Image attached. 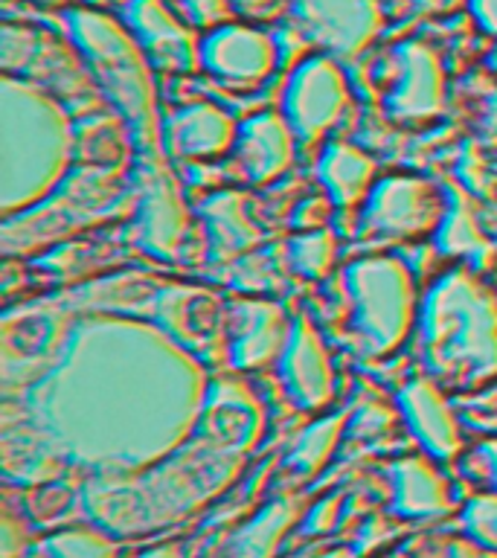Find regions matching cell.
<instances>
[{
    "label": "cell",
    "instance_id": "6da1fadb",
    "mask_svg": "<svg viewBox=\"0 0 497 558\" xmlns=\"http://www.w3.org/2000/svg\"><path fill=\"white\" fill-rule=\"evenodd\" d=\"M213 378L157 323L90 314L73 326L59 364L29 390L44 430L70 451L151 460L198 427Z\"/></svg>",
    "mask_w": 497,
    "mask_h": 558
},
{
    "label": "cell",
    "instance_id": "7a4b0ae2",
    "mask_svg": "<svg viewBox=\"0 0 497 558\" xmlns=\"http://www.w3.org/2000/svg\"><path fill=\"white\" fill-rule=\"evenodd\" d=\"M76 129L52 90L15 73L0 78V216L44 204L68 181Z\"/></svg>",
    "mask_w": 497,
    "mask_h": 558
},
{
    "label": "cell",
    "instance_id": "3957f363",
    "mask_svg": "<svg viewBox=\"0 0 497 558\" xmlns=\"http://www.w3.org/2000/svg\"><path fill=\"white\" fill-rule=\"evenodd\" d=\"M419 349L445 390L497 384V288L469 265L448 270L422 300Z\"/></svg>",
    "mask_w": 497,
    "mask_h": 558
},
{
    "label": "cell",
    "instance_id": "277c9868",
    "mask_svg": "<svg viewBox=\"0 0 497 558\" xmlns=\"http://www.w3.org/2000/svg\"><path fill=\"white\" fill-rule=\"evenodd\" d=\"M68 33L82 52L90 76L129 122L146 155L163 151V120L157 111L155 68L125 21L108 12L73 7L64 15Z\"/></svg>",
    "mask_w": 497,
    "mask_h": 558
},
{
    "label": "cell",
    "instance_id": "5b68a950",
    "mask_svg": "<svg viewBox=\"0 0 497 558\" xmlns=\"http://www.w3.org/2000/svg\"><path fill=\"white\" fill-rule=\"evenodd\" d=\"M340 288L349 305V335L357 352L373 361L399 352L419 326L416 274L399 256H361L340 270Z\"/></svg>",
    "mask_w": 497,
    "mask_h": 558
},
{
    "label": "cell",
    "instance_id": "8992f818",
    "mask_svg": "<svg viewBox=\"0 0 497 558\" xmlns=\"http://www.w3.org/2000/svg\"><path fill=\"white\" fill-rule=\"evenodd\" d=\"M451 218V195L425 174L399 172L375 183L361 209V233L369 239H427Z\"/></svg>",
    "mask_w": 497,
    "mask_h": 558
},
{
    "label": "cell",
    "instance_id": "52a82bcc",
    "mask_svg": "<svg viewBox=\"0 0 497 558\" xmlns=\"http://www.w3.org/2000/svg\"><path fill=\"white\" fill-rule=\"evenodd\" d=\"M355 96L343 64L331 52H317L296 64L282 94V117L303 146H317L347 120Z\"/></svg>",
    "mask_w": 497,
    "mask_h": 558
},
{
    "label": "cell",
    "instance_id": "ba28073f",
    "mask_svg": "<svg viewBox=\"0 0 497 558\" xmlns=\"http://www.w3.org/2000/svg\"><path fill=\"white\" fill-rule=\"evenodd\" d=\"M384 113L404 129L434 125L448 102L445 61L436 47L419 41H401L392 47L390 68L381 85Z\"/></svg>",
    "mask_w": 497,
    "mask_h": 558
},
{
    "label": "cell",
    "instance_id": "9c48e42d",
    "mask_svg": "<svg viewBox=\"0 0 497 558\" xmlns=\"http://www.w3.org/2000/svg\"><path fill=\"white\" fill-rule=\"evenodd\" d=\"M157 326L201 361H230V303L216 291L186 282L157 288Z\"/></svg>",
    "mask_w": 497,
    "mask_h": 558
},
{
    "label": "cell",
    "instance_id": "30bf717a",
    "mask_svg": "<svg viewBox=\"0 0 497 558\" xmlns=\"http://www.w3.org/2000/svg\"><path fill=\"white\" fill-rule=\"evenodd\" d=\"M73 326L76 323H70L68 314L56 308H21L3 314V335H0L3 387L12 390L24 384L33 390L59 364Z\"/></svg>",
    "mask_w": 497,
    "mask_h": 558
},
{
    "label": "cell",
    "instance_id": "8fae6325",
    "mask_svg": "<svg viewBox=\"0 0 497 558\" xmlns=\"http://www.w3.org/2000/svg\"><path fill=\"white\" fill-rule=\"evenodd\" d=\"M163 151L146 155L137 174V242L160 259L181 256L190 239V209L172 172L160 160Z\"/></svg>",
    "mask_w": 497,
    "mask_h": 558
},
{
    "label": "cell",
    "instance_id": "7c38bea8",
    "mask_svg": "<svg viewBox=\"0 0 497 558\" xmlns=\"http://www.w3.org/2000/svg\"><path fill=\"white\" fill-rule=\"evenodd\" d=\"M279 64L274 35L253 24H225L201 38V68L239 94L262 87Z\"/></svg>",
    "mask_w": 497,
    "mask_h": 558
},
{
    "label": "cell",
    "instance_id": "4fadbf2b",
    "mask_svg": "<svg viewBox=\"0 0 497 558\" xmlns=\"http://www.w3.org/2000/svg\"><path fill=\"white\" fill-rule=\"evenodd\" d=\"M296 24L338 59H357L384 29L381 0H288Z\"/></svg>",
    "mask_w": 497,
    "mask_h": 558
},
{
    "label": "cell",
    "instance_id": "5bb4252c",
    "mask_svg": "<svg viewBox=\"0 0 497 558\" xmlns=\"http://www.w3.org/2000/svg\"><path fill=\"white\" fill-rule=\"evenodd\" d=\"M122 21L155 70L174 76H190L201 70V38L190 21L166 0H129Z\"/></svg>",
    "mask_w": 497,
    "mask_h": 558
},
{
    "label": "cell",
    "instance_id": "9a60e30c",
    "mask_svg": "<svg viewBox=\"0 0 497 558\" xmlns=\"http://www.w3.org/2000/svg\"><path fill=\"white\" fill-rule=\"evenodd\" d=\"M117 192H120V178L102 172L96 166L94 172L85 174V178L61 183L50 198L29 213L3 218V230H21V244H24V239H56L59 233L76 230L78 218L105 213V207L111 204Z\"/></svg>",
    "mask_w": 497,
    "mask_h": 558
},
{
    "label": "cell",
    "instance_id": "2e32d148",
    "mask_svg": "<svg viewBox=\"0 0 497 558\" xmlns=\"http://www.w3.org/2000/svg\"><path fill=\"white\" fill-rule=\"evenodd\" d=\"M242 122L213 99H195L163 117V155L174 163H216L233 155Z\"/></svg>",
    "mask_w": 497,
    "mask_h": 558
},
{
    "label": "cell",
    "instance_id": "e0dca14e",
    "mask_svg": "<svg viewBox=\"0 0 497 558\" xmlns=\"http://www.w3.org/2000/svg\"><path fill=\"white\" fill-rule=\"evenodd\" d=\"M291 335L294 320L274 300H230V366L239 373H259L279 366Z\"/></svg>",
    "mask_w": 497,
    "mask_h": 558
},
{
    "label": "cell",
    "instance_id": "ac0fdd59",
    "mask_svg": "<svg viewBox=\"0 0 497 558\" xmlns=\"http://www.w3.org/2000/svg\"><path fill=\"white\" fill-rule=\"evenodd\" d=\"M296 143L300 140L282 113H256L239 129L230 172L244 186H268L294 166Z\"/></svg>",
    "mask_w": 497,
    "mask_h": 558
},
{
    "label": "cell",
    "instance_id": "d6986e66",
    "mask_svg": "<svg viewBox=\"0 0 497 558\" xmlns=\"http://www.w3.org/2000/svg\"><path fill=\"white\" fill-rule=\"evenodd\" d=\"M277 369L282 387L296 408L317 413L335 399V390H338L335 361L320 329L308 317H300L294 323V335Z\"/></svg>",
    "mask_w": 497,
    "mask_h": 558
},
{
    "label": "cell",
    "instance_id": "ffe728a7",
    "mask_svg": "<svg viewBox=\"0 0 497 558\" xmlns=\"http://www.w3.org/2000/svg\"><path fill=\"white\" fill-rule=\"evenodd\" d=\"M399 408L427 451H434L436 457H451L460 451V422H457L451 401L445 399V387L434 375L413 378L399 392Z\"/></svg>",
    "mask_w": 497,
    "mask_h": 558
},
{
    "label": "cell",
    "instance_id": "44dd1931",
    "mask_svg": "<svg viewBox=\"0 0 497 558\" xmlns=\"http://www.w3.org/2000/svg\"><path fill=\"white\" fill-rule=\"evenodd\" d=\"M375 157L349 140H331L320 157L323 190L340 209L364 207L375 190Z\"/></svg>",
    "mask_w": 497,
    "mask_h": 558
},
{
    "label": "cell",
    "instance_id": "7402d4cb",
    "mask_svg": "<svg viewBox=\"0 0 497 558\" xmlns=\"http://www.w3.org/2000/svg\"><path fill=\"white\" fill-rule=\"evenodd\" d=\"M198 213L207 225V235L213 239V251L218 259H235L262 242V227L251 216V207L242 192H213L201 204Z\"/></svg>",
    "mask_w": 497,
    "mask_h": 558
},
{
    "label": "cell",
    "instance_id": "603a6c76",
    "mask_svg": "<svg viewBox=\"0 0 497 558\" xmlns=\"http://www.w3.org/2000/svg\"><path fill=\"white\" fill-rule=\"evenodd\" d=\"M399 492L401 509L408 512H431L448 504V486L445 480L422 460H408L399 465Z\"/></svg>",
    "mask_w": 497,
    "mask_h": 558
},
{
    "label": "cell",
    "instance_id": "cb8c5ba5",
    "mask_svg": "<svg viewBox=\"0 0 497 558\" xmlns=\"http://www.w3.org/2000/svg\"><path fill=\"white\" fill-rule=\"evenodd\" d=\"M335 256H338V239H335L329 227L296 235L294 242H291V262L308 279L326 277L331 265H335Z\"/></svg>",
    "mask_w": 497,
    "mask_h": 558
},
{
    "label": "cell",
    "instance_id": "d4e9b609",
    "mask_svg": "<svg viewBox=\"0 0 497 558\" xmlns=\"http://www.w3.org/2000/svg\"><path fill=\"white\" fill-rule=\"evenodd\" d=\"M174 9L181 12L192 26L218 29V26L233 24V0H174Z\"/></svg>",
    "mask_w": 497,
    "mask_h": 558
},
{
    "label": "cell",
    "instance_id": "484cf974",
    "mask_svg": "<svg viewBox=\"0 0 497 558\" xmlns=\"http://www.w3.org/2000/svg\"><path fill=\"white\" fill-rule=\"evenodd\" d=\"M471 526L483 535V538L495 541L497 544V497L480 500L471 509Z\"/></svg>",
    "mask_w": 497,
    "mask_h": 558
},
{
    "label": "cell",
    "instance_id": "4316f807",
    "mask_svg": "<svg viewBox=\"0 0 497 558\" xmlns=\"http://www.w3.org/2000/svg\"><path fill=\"white\" fill-rule=\"evenodd\" d=\"M471 15L488 35H497V0H469Z\"/></svg>",
    "mask_w": 497,
    "mask_h": 558
},
{
    "label": "cell",
    "instance_id": "83f0119b",
    "mask_svg": "<svg viewBox=\"0 0 497 558\" xmlns=\"http://www.w3.org/2000/svg\"><path fill=\"white\" fill-rule=\"evenodd\" d=\"M474 460H477L488 477L497 483V439H488V442L480 445L477 451H474Z\"/></svg>",
    "mask_w": 497,
    "mask_h": 558
},
{
    "label": "cell",
    "instance_id": "f1b7e54d",
    "mask_svg": "<svg viewBox=\"0 0 497 558\" xmlns=\"http://www.w3.org/2000/svg\"><path fill=\"white\" fill-rule=\"evenodd\" d=\"M422 12H431V15H451L460 7H465L469 0H413Z\"/></svg>",
    "mask_w": 497,
    "mask_h": 558
},
{
    "label": "cell",
    "instance_id": "f546056e",
    "mask_svg": "<svg viewBox=\"0 0 497 558\" xmlns=\"http://www.w3.org/2000/svg\"><path fill=\"white\" fill-rule=\"evenodd\" d=\"M279 0H233V9L239 15H247V17H259L265 12L277 7Z\"/></svg>",
    "mask_w": 497,
    "mask_h": 558
},
{
    "label": "cell",
    "instance_id": "4dcf8cb0",
    "mask_svg": "<svg viewBox=\"0 0 497 558\" xmlns=\"http://www.w3.org/2000/svg\"><path fill=\"white\" fill-rule=\"evenodd\" d=\"M29 3H38V7H50V9H56V7H68L70 0H29Z\"/></svg>",
    "mask_w": 497,
    "mask_h": 558
}]
</instances>
